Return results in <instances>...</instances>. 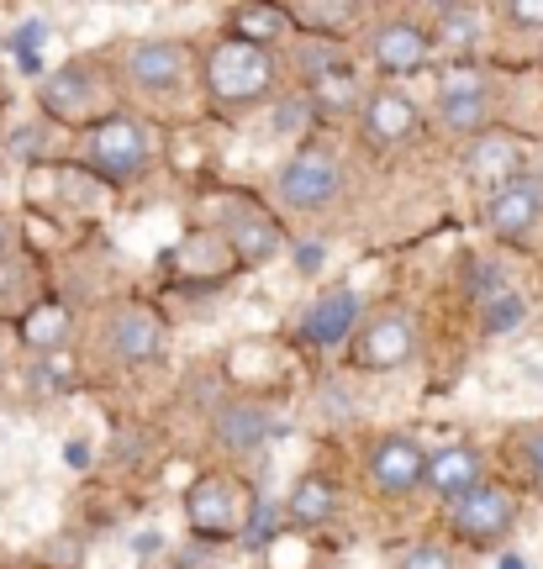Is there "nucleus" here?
I'll return each instance as SVG.
<instances>
[{"mask_svg": "<svg viewBox=\"0 0 543 569\" xmlns=\"http://www.w3.org/2000/svg\"><path fill=\"white\" fill-rule=\"evenodd\" d=\"M402 569H454V559H448L443 543H417V549L402 559Z\"/></svg>", "mask_w": 543, "mask_h": 569, "instance_id": "nucleus-30", "label": "nucleus"}, {"mask_svg": "<svg viewBox=\"0 0 543 569\" xmlns=\"http://www.w3.org/2000/svg\"><path fill=\"white\" fill-rule=\"evenodd\" d=\"M333 69H343V53H338V48H333V42L306 38V48H302V74H306V84L323 80V74H333Z\"/></svg>", "mask_w": 543, "mask_h": 569, "instance_id": "nucleus-26", "label": "nucleus"}, {"mask_svg": "<svg viewBox=\"0 0 543 569\" xmlns=\"http://www.w3.org/2000/svg\"><path fill=\"white\" fill-rule=\"evenodd\" d=\"M312 122H317V106L306 101V90L302 96H285V101L275 106V132H306Z\"/></svg>", "mask_w": 543, "mask_h": 569, "instance_id": "nucleus-27", "label": "nucleus"}, {"mask_svg": "<svg viewBox=\"0 0 543 569\" xmlns=\"http://www.w3.org/2000/svg\"><path fill=\"white\" fill-rule=\"evenodd\" d=\"M159 543H164L159 532H142V538H138V553H159Z\"/></svg>", "mask_w": 543, "mask_h": 569, "instance_id": "nucleus-35", "label": "nucleus"}, {"mask_svg": "<svg viewBox=\"0 0 543 569\" xmlns=\"http://www.w3.org/2000/svg\"><path fill=\"white\" fill-rule=\"evenodd\" d=\"M438 42L448 53H470L475 42H481V17L475 11H464V6H448L438 17Z\"/></svg>", "mask_w": 543, "mask_h": 569, "instance_id": "nucleus-25", "label": "nucleus"}, {"mask_svg": "<svg viewBox=\"0 0 543 569\" xmlns=\"http://www.w3.org/2000/svg\"><path fill=\"white\" fill-rule=\"evenodd\" d=\"M63 459H69L75 469H85V465H90V448H85V443H69V448H63Z\"/></svg>", "mask_w": 543, "mask_h": 569, "instance_id": "nucleus-33", "label": "nucleus"}, {"mask_svg": "<svg viewBox=\"0 0 543 569\" xmlns=\"http://www.w3.org/2000/svg\"><path fill=\"white\" fill-rule=\"evenodd\" d=\"M343 190V169L327 148H302L296 159L280 169V201L290 211H323Z\"/></svg>", "mask_w": 543, "mask_h": 569, "instance_id": "nucleus-7", "label": "nucleus"}, {"mask_svg": "<svg viewBox=\"0 0 543 569\" xmlns=\"http://www.w3.org/2000/svg\"><path fill=\"white\" fill-rule=\"evenodd\" d=\"M101 338L121 365H148V359H159L164 348H169V327H164L159 311L127 301V306H111V311H106Z\"/></svg>", "mask_w": 543, "mask_h": 569, "instance_id": "nucleus-6", "label": "nucleus"}, {"mask_svg": "<svg viewBox=\"0 0 543 569\" xmlns=\"http://www.w3.org/2000/svg\"><path fill=\"white\" fill-rule=\"evenodd\" d=\"M506 17L517 21V27H543V0H512Z\"/></svg>", "mask_w": 543, "mask_h": 569, "instance_id": "nucleus-32", "label": "nucleus"}, {"mask_svg": "<svg viewBox=\"0 0 543 569\" xmlns=\"http://www.w3.org/2000/svg\"><path fill=\"white\" fill-rule=\"evenodd\" d=\"M206 90L217 96L221 106H254L275 90V53L269 48H254V42L221 38L211 53H206Z\"/></svg>", "mask_w": 543, "mask_h": 569, "instance_id": "nucleus-1", "label": "nucleus"}, {"mask_svg": "<svg viewBox=\"0 0 543 569\" xmlns=\"http://www.w3.org/2000/svg\"><path fill=\"white\" fill-rule=\"evenodd\" d=\"M275 432V417L259 407V401H233V407H221L217 417V443L227 453H254L264 448V438Z\"/></svg>", "mask_w": 543, "mask_h": 569, "instance_id": "nucleus-18", "label": "nucleus"}, {"mask_svg": "<svg viewBox=\"0 0 543 569\" xmlns=\"http://www.w3.org/2000/svg\"><path fill=\"white\" fill-rule=\"evenodd\" d=\"M38 101L53 122H85L101 111V80L90 63H63L38 84Z\"/></svg>", "mask_w": 543, "mask_h": 569, "instance_id": "nucleus-10", "label": "nucleus"}, {"mask_svg": "<svg viewBox=\"0 0 543 569\" xmlns=\"http://www.w3.org/2000/svg\"><path fill=\"white\" fill-rule=\"evenodd\" d=\"M42 38H48V27L42 21H27L17 32V53H21V69H38V48H42Z\"/></svg>", "mask_w": 543, "mask_h": 569, "instance_id": "nucleus-31", "label": "nucleus"}, {"mask_svg": "<svg viewBox=\"0 0 543 569\" xmlns=\"http://www.w3.org/2000/svg\"><path fill=\"white\" fill-rule=\"evenodd\" d=\"M280 11L290 27H306V38H317V42L354 17V6H343V0H323V6L317 0H296V6H280Z\"/></svg>", "mask_w": 543, "mask_h": 569, "instance_id": "nucleus-23", "label": "nucleus"}, {"mask_svg": "<svg viewBox=\"0 0 543 569\" xmlns=\"http://www.w3.org/2000/svg\"><path fill=\"white\" fill-rule=\"evenodd\" d=\"M354 327H359V296L348 284H327L323 296L312 301V311H306L302 332L312 348H338L354 338Z\"/></svg>", "mask_w": 543, "mask_h": 569, "instance_id": "nucleus-14", "label": "nucleus"}, {"mask_svg": "<svg viewBox=\"0 0 543 569\" xmlns=\"http://www.w3.org/2000/svg\"><path fill=\"white\" fill-rule=\"evenodd\" d=\"M412 353H417V322L396 306H385L375 317H364V327H354V365L369 375L402 369Z\"/></svg>", "mask_w": 543, "mask_h": 569, "instance_id": "nucleus-5", "label": "nucleus"}, {"mask_svg": "<svg viewBox=\"0 0 543 569\" xmlns=\"http://www.w3.org/2000/svg\"><path fill=\"white\" fill-rule=\"evenodd\" d=\"M438 122L460 138H481L491 132V90L475 69H454L438 90Z\"/></svg>", "mask_w": 543, "mask_h": 569, "instance_id": "nucleus-11", "label": "nucleus"}, {"mask_svg": "<svg viewBox=\"0 0 543 569\" xmlns=\"http://www.w3.org/2000/svg\"><path fill=\"white\" fill-rule=\"evenodd\" d=\"M464 163H470V174L485 180L491 190L523 174V153H517V142L506 138V132H481V138L470 142V159Z\"/></svg>", "mask_w": 543, "mask_h": 569, "instance_id": "nucleus-19", "label": "nucleus"}, {"mask_svg": "<svg viewBox=\"0 0 543 569\" xmlns=\"http://www.w3.org/2000/svg\"><path fill=\"white\" fill-rule=\"evenodd\" d=\"M63 338H69V306L63 301H38L27 317H21V343L32 348V353H59Z\"/></svg>", "mask_w": 543, "mask_h": 569, "instance_id": "nucleus-21", "label": "nucleus"}, {"mask_svg": "<svg viewBox=\"0 0 543 569\" xmlns=\"http://www.w3.org/2000/svg\"><path fill=\"white\" fill-rule=\"evenodd\" d=\"M417 132V106L406 101L402 90H375L364 101V138L391 148V142H406Z\"/></svg>", "mask_w": 543, "mask_h": 569, "instance_id": "nucleus-17", "label": "nucleus"}, {"mask_svg": "<svg viewBox=\"0 0 543 569\" xmlns=\"http://www.w3.org/2000/svg\"><path fill=\"white\" fill-rule=\"evenodd\" d=\"M254 490L233 480V475H201L196 486L185 490V517H190V532L196 538H243L248 532V517H254Z\"/></svg>", "mask_w": 543, "mask_h": 569, "instance_id": "nucleus-2", "label": "nucleus"}, {"mask_svg": "<svg viewBox=\"0 0 543 569\" xmlns=\"http://www.w3.org/2000/svg\"><path fill=\"white\" fill-rule=\"evenodd\" d=\"M423 469H427V448L417 438H406V432H391V438L369 448V480L385 496H412L423 486Z\"/></svg>", "mask_w": 543, "mask_h": 569, "instance_id": "nucleus-13", "label": "nucleus"}, {"mask_svg": "<svg viewBox=\"0 0 543 569\" xmlns=\"http://www.w3.org/2000/svg\"><path fill=\"white\" fill-rule=\"evenodd\" d=\"M517 322H523V301H517L512 290H502V296L485 301V332H512Z\"/></svg>", "mask_w": 543, "mask_h": 569, "instance_id": "nucleus-28", "label": "nucleus"}, {"mask_svg": "<svg viewBox=\"0 0 543 569\" xmlns=\"http://www.w3.org/2000/svg\"><path fill=\"white\" fill-rule=\"evenodd\" d=\"M221 243L233 248V259H238L243 269H259L280 253L285 238H280V227H275L269 211H259L254 201H233L227 217H221Z\"/></svg>", "mask_w": 543, "mask_h": 569, "instance_id": "nucleus-9", "label": "nucleus"}, {"mask_svg": "<svg viewBox=\"0 0 543 569\" xmlns=\"http://www.w3.org/2000/svg\"><path fill=\"white\" fill-rule=\"evenodd\" d=\"M448 528L454 538H464L470 549H496L506 532L517 528V496L496 480H481L475 490H464L454 511H448Z\"/></svg>", "mask_w": 543, "mask_h": 569, "instance_id": "nucleus-4", "label": "nucleus"}, {"mask_svg": "<svg viewBox=\"0 0 543 569\" xmlns=\"http://www.w3.org/2000/svg\"><path fill=\"white\" fill-rule=\"evenodd\" d=\"M285 27H290V21H285L280 6H238V11H233V38L254 42V48H269Z\"/></svg>", "mask_w": 543, "mask_h": 569, "instance_id": "nucleus-22", "label": "nucleus"}, {"mask_svg": "<svg viewBox=\"0 0 543 569\" xmlns=\"http://www.w3.org/2000/svg\"><path fill=\"white\" fill-rule=\"evenodd\" d=\"M517 448H523V475L543 490V422L523 427V432H517Z\"/></svg>", "mask_w": 543, "mask_h": 569, "instance_id": "nucleus-29", "label": "nucleus"}, {"mask_svg": "<svg viewBox=\"0 0 543 569\" xmlns=\"http://www.w3.org/2000/svg\"><path fill=\"white\" fill-rule=\"evenodd\" d=\"M306 101L317 106V117H323V111H354V101H359V80H354L348 69H333V74L306 84Z\"/></svg>", "mask_w": 543, "mask_h": 569, "instance_id": "nucleus-24", "label": "nucleus"}, {"mask_svg": "<svg viewBox=\"0 0 543 569\" xmlns=\"http://www.w3.org/2000/svg\"><path fill=\"white\" fill-rule=\"evenodd\" d=\"M423 486L443 501H460L464 490L481 486V453L464 443H448L438 453H427V469H423Z\"/></svg>", "mask_w": 543, "mask_h": 569, "instance_id": "nucleus-15", "label": "nucleus"}, {"mask_svg": "<svg viewBox=\"0 0 543 569\" xmlns=\"http://www.w3.org/2000/svg\"><path fill=\"white\" fill-rule=\"evenodd\" d=\"M0 253H6V227H0Z\"/></svg>", "mask_w": 543, "mask_h": 569, "instance_id": "nucleus-36", "label": "nucleus"}, {"mask_svg": "<svg viewBox=\"0 0 543 569\" xmlns=\"http://www.w3.org/2000/svg\"><path fill=\"white\" fill-rule=\"evenodd\" d=\"M338 511V486L323 480V475H306L290 486V501H285V517L296 522V528H323L327 517Z\"/></svg>", "mask_w": 543, "mask_h": 569, "instance_id": "nucleus-20", "label": "nucleus"}, {"mask_svg": "<svg viewBox=\"0 0 543 569\" xmlns=\"http://www.w3.org/2000/svg\"><path fill=\"white\" fill-rule=\"evenodd\" d=\"M317 259H323V243H302V269H317Z\"/></svg>", "mask_w": 543, "mask_h": 569, "instance_id": "nucleus-34", "label": "nucleus"}, {"mask_svg": "<svg viewBox=\"0 0 543 569\" xmlns=\"http://www.w3.org/2000/svg\"><path fill=\"white\" fill-rule=\"evenodd\" d=\"M543 222V180L539 174H517V180L496 184L485 196V227L502 243H523L527 232Z\"/></svg>", "mask_w": 543, "mask_h": 569, "instance_id": "nucleus-8", "label": "nucleus"}, {"mask_svg": "<svg viewBox=\"0 0 543 569\" xmlns=\"http://www.w3.org/2000/svg\"><path fill=\"white\" fill-rule=\"evenodd\" d=\"M427 48H433V38L417 21H385L375 32V63L385 74H417L427 63Z\"/></svg>", "mask_w": 543, "mask_h": 569, "instance_id": "nucleus-16", "label": "nucleus"}, {"mask_svg": "<svg viewBox=\"0 0 543 569\" xmlns=\"http://www.w3.org/2000/svg\"><path fill=\"white\" fill-rule=\"evenodd\" d=\"M85 159H90V169L111 184L138 180L142 169H148V132H142V122H132V117L106 111V117H96V127H90Z\"/></svg>", "mask_w": 543, "mask_h": 569, "instance_id": "nucleus-3", "label": "nucleus"}, {"mask_svg": "<svg viewBox=\"0 0 543 569\" xmlns=\"http://www.w3.org/2000/svg\"><path fill=\"white\" fill-rule=\"evenodd\" d=\"M185 69H190V59H185V48L175 38H138L127 48V80L138 90H148V96L180 90Z\"/></svg>", "mask_w": 543, "mask_h": 569, "instance_id": "nucleus-12", "label": "nucleus"}]
</instances>
